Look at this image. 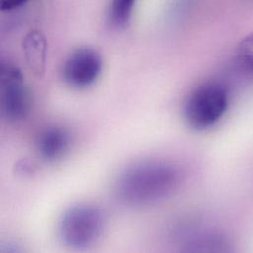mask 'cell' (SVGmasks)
<instances>
[{"mask_svg": "<svg viewBox=\"0 0 253 253\" xmlns=\"http://www.w3.org/2000/svg\"><path fill=\"white\" fill-rule=\"evenodd\" d=\"M71 137L69 132L60 126L45 128L39 135L37 150L46 162H55L61 159L70 148Z\"/></svg>", "mask_w": 253, "mask_h": 253, "instance_id": "8992f818", "label": "cell"}, {"mask_svg": "<svg viewBox=\"0 0 253 253\" xmlns=\"http://www.w3.org/2000/svg\"><path fill=\"white\" fill-rule=\"evenodd\" d=\"M180 182L181 173L175 166L165 162H145L121 174L116 191L126 204L146 206L172 195Z\"/></svg>", "mask_w": 253, "mask_h": 253, "instance_id": "6da1fadb", "label": "cell"}, {"mask_svg": "<svg viewBox=\"0 0 253 253\" xmlns=\"http://www.w3.org/2000/svg\"><path fill=\"white\" fill-rule=\"evenodd\" d=\"M29 0H0L2 11H12L20 8Z\"/></svg>", "mask_w": 253, "mask_h": 253, "instance_id": "8fae6325", "label": "cell"}, {"mask_svg": "<svg viewBox=\"0 0 253 253\" xmlns=\"http://www.w3.org/2000/svg\"><path fill=\"white\" fill-rule=\"evenodd\" d=\"M105 228V214L99 207L80 204L62 214L58 223V236L66 247L85 250L102 238Z\"/></svg>", "mask_w": 253, "mask_h": 253, "instance_id": "7a4b0ae2", "label": "cell"}, {"mask_svg": "<svg viewBox=\"0 0 253 253\" xmlns=\"http://www.w3.org/2000/svg\"><path fill=\"white\" fill-rule=\"evenodd\" d=\"M230 250L229 243L220 234L206 232L198 234L185 244L182 249L186 253H220Z\"/></svg>", "mask_w": 253, "mask_h": 253, "instance_id": "ba28073f", "label": "cell"}, {"mask_svg": "<svg viewBox=\"0 0 253 253\" xmlns=\"http://www.w3.org/2000/svg\"><path fill=\"white\" fill-rule=\"evenodd\" d=\"M238 57L241 63L253 71V34L247 37L238 47Z\"/></svg>", "mask_w": 253, "mask_h": 253, "instance_id": "30bf717a", "label": "cell"}, {"mask_svg": "<svg viewBox=\"0 0 253 253\" xmlns=\"http://www.w3.org/2000/svg\"><path fill=\"white\" fill-rule=\"evenodd\" d=\"M229 107V94L218 83H207L191 93L184 106V119L195 130H206L217 125Z\"/></svg>", "mask_w": 253, "mask_h": 253, "instance_id": "3957f363", "label": "cell"}, {"mask_svg": "<svg viewBox=\"0 0 253 253\" xmlns=\"http://www.w3.org/2000/svg\"><path fill=\"white\" fill-rule=\"evenodd\" d=\"M46 41L39 31L30 32L23 41V50L27 63L38 77H42L45 71Z\"/></svg>", "mask_w": 253, "mask_h": 253, "instance_id": "52a82bcc", "label": "cell"}, {"mask_svg": "<svg viewBox=\"0 0 253 253\" xmlns=\"http://www.w3.org/2000/svg\"><path fill=\"white\" fill-rule=\"evenodd\" d=\"M136 0H113L111 5V21L118 27L125 26L132 13Z\"/></svg>", "mask_w": 253, "mask_h": 253, "instance_id": "9c48e42d", "label": "cell"}, {"mask_svg": "<svg viewBox=\"0 0 253 253\" xmlns=\"http://www.w3.org/2000/svg\"><path fill=\"white\" fill-rule=\"evenodd\" d=\"M32 95L24 84L23 74L18 66L1 63V109L4 118L13 124L28 118L32 110Z\"/></svg>", "mask_w": 253, "mask_h": 253, "instance_id": "277c9868", "label": "cell"}, {"mask_svg": "<svg viewBox=\"0 0 253 253\" xmlns=\"http://www.w3.org/2000/svg\"><path fill=\"white\" fill-rule=\"evenodd\" d=\"M103 69L101 55L89 47L78 48L66 59L62 76L70 87L84 89L93 85Z\"/></svg>", "mask_w": 253, "mask_h": 253, "instance_id": "5b68a950", "label": "cell"}, {"mask_svg": "<svg viewBox=\"0 0 253 253\" xmlns=\"http://www.w3.org/2000/svg\"><path fill=\"white\" fill-rule=\"evenodd\" d=\"M18 174L27 175L32 174L35 171V166L32 165L29 161H21L18 166L16 167Z\"/></svg>", "mask_w": 253, "mask_h": 253, "instance_id": "7c38bea8", "label": "cell"}]
</instances>
